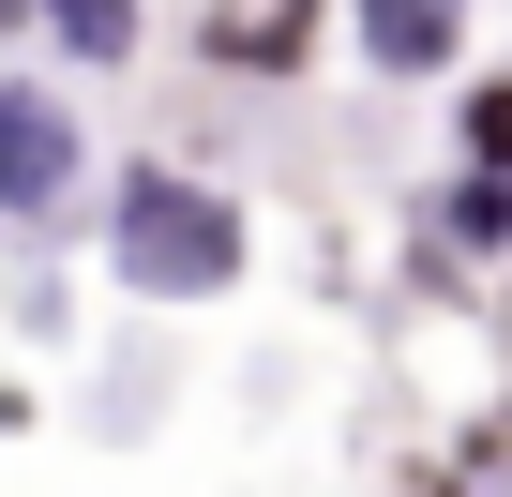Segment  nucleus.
Wrapping results in <instances>:
<instances>
[{"label": "nucleus", "instance_id": "3", "mask_svg": "<svg viewBox=\"0 0 512 497\" xmlns=\"http://www.w3.org/2000/svg\"><path fill=\"white\" fill-rule=\"evenodd\" d=\"M196 46H211L226 76H302V46H317V0H211V16H196Z\"/></svg>", "mask_w": 512, "mask_h": 497}, {"label": "nucleus", "instance_id": "5", "mask_svg": "<svg viewBox=\"0 0 512 497\" xmlns=\"http://www.w3.org/2000/svg\"><path fill=\"white\" fill-rule=\"evenodd\" d=\"M61 61H136V0H46Z\"/></svg>", "mask_w": 512, "mask_h": 497}, {"label": "nucleus", "instance_id": "1", "mask_svg": "<svg viewBox=\"0 0 512 497\" xmlns=\"http://www.w3.org/2000/svg\"><path fill=\"white\" fill-rule=\"evenodd\" d=\"M121 272H136V287H181V302H211V287L241 272V211H226L211 181H166V166H136V181H121Z\"/></svg>", "mask_w": 512, "mask_h": 497}, {"label": "nucleus", "instance_id": "7", "mask_svg": "<svg viewBox=\"0 0 512 497\" xmlns=\"http://www.w3.org/2000/svg\"><path fill=\"white\" fill-rule=\"evenodd\" d=\"M467 166H497V181H512V76H482V91H467Z\"/></svg>", "mask_w": 512, "mask_h": 497}, {"label": "nucleus", "instance_id": "4", "mask_svg": "<svg viewBox=\"0 0 512 497\" xmlns=\"http://www.w3.org/2000/svg\"><path fill=\"white\" fill-rule=\"evenodd\" d=\"M452 31H467L452 0H362V46H377L392 76H437V61H452Z\"/></svg>", "mask_w": 512, "mask_h": 497}, {"label": "nucleus", "instance_id": "2", "mask_svg": "<svg viewBox=\"0 0 512 497\" xmlns=\"http://www.w3.org/2000/svg\"><path fill=\"white\" fill-rule=\"evenodd\" d=\"M76 196V106L0 76V211H61Z\"/></svg>", "mask_w": 512, "mask_h": 497}, {"label": "nucleus", "instance_id": "6", "mask_svg": "<svg viewBox=\"0 0 512 497\" xmlns=\"http://www.w3.org/2000/svg\"><path fill=\"white\" fill-rule=\"evenodd\" d=\"M452 241H512V181H497V166L452 181Z\"/></svg>", "mask_w": 512, "mask_h": 497}]
</instances>
